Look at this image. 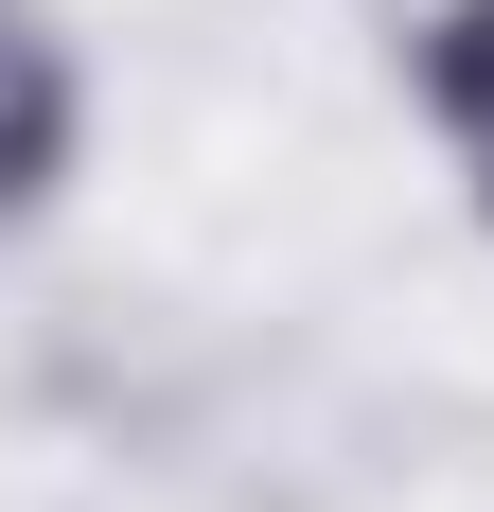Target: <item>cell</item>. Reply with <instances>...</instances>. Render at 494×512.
I'll use <instances>...</instances> for the list:
<instances>
[{
	"mask_svg": "<svg viewBox=\"0 0 494 512\" xmlns=\"http://www.w3.org/2000/svg\"><path fill=\"white\" fill-rule=\"evenodd\" d=\"M424 89H442L459 159L494 177V0H442V18H424Z\"/></svg>",
	"mask_w": 494,
	"mask_h": 512,
	"instance_id": "obj_1",
	"label": "cell"
},
{
	"mask_svg": "<svg viewBox=\"0 0 494 512\" xmlns=\"http://www.w3.org/2000/svg\"><path fill=\"white\" fill-rule=\"evenodd\" d=\"M53 142H71V71H53V53L18 36V0H0V195H18Z\"/></svg>",
	"mask_w": 494,
	"mask_h": 512,
	"instance_id": "obj_2",
	"label": "cell"
}]
</instances>
